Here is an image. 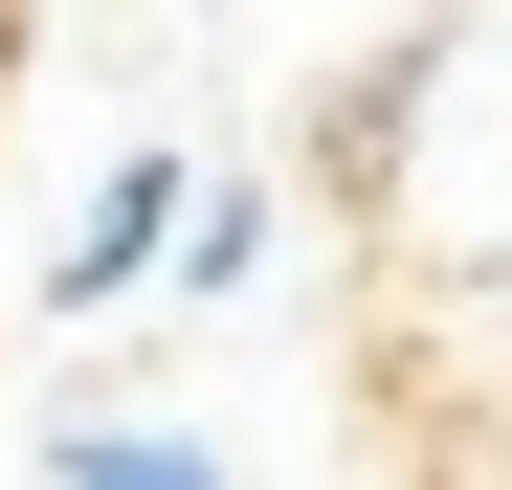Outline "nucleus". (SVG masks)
Returning <instances> with one entry per match:
<instances>
[{"label":"nucleus","mask_w":512,"mask_h":490,"mask_svg":"<svg viewBox=\"0 0 512 490\" xmlns=\"http://www.w3.org/2000/svg\"><path fill=\"white\" fill-rule=\"evenodd\" d=\"M179 223H201V179H179V156H112V179H90V223L45 245V312H112V290H156V268H179Z\"/></svg>","instance_id":"f257e3e1"},{"label":"nucleus","mask_w":512,"mask_h":490,"mask_svg":"<svg viewBox=\"0 0 512 490\" xmlns=\"http://www.w3.org/2000/svg\"><path fill=\"white\" fill-rule=\"evenodd\" d=\"M45 490H223V468H201V424H67Z\"/></svg>","instance_id":"f03ea898"},{"label":"nucleus","mask_w":512,"mask_h":490,"mask_svg":"<svg viewBox=\"0 0 512 490\" xmlns=\"http://www.w3.org/2000/svg\"><path fill=\"white\" fill-rule=\"evenodd\" d=\"M179 268H201V290H245V268H268V201H245V179H201V223H179Z\"/></svg>","instance_id":"7ed1b4c3"}]
</instances>
